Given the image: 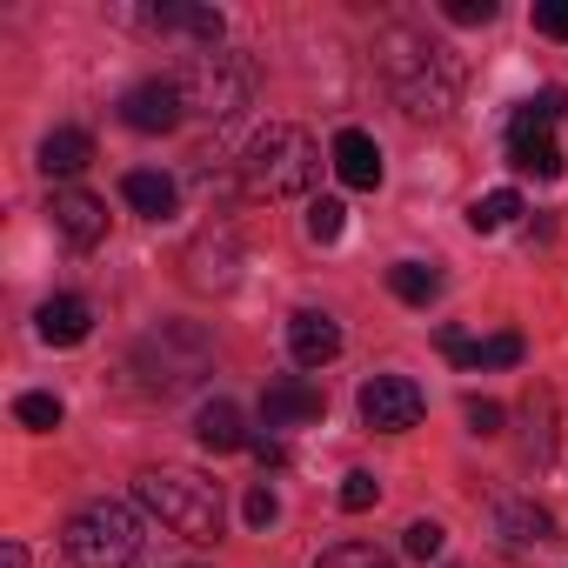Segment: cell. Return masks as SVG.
<instances>
[{
    "label": "cell",
    "mask_w": 568,
    "mask_h": 568,
    "mask_svg": "<svg viewBox=\"0 0 568 568\" xmlns=\"http://www.w3.org/2000/svg\"><path fill=\"white\" fill-rule=\"evenodd\" d=\"M207 368H214V342H207L194 322H161V328L141 335V348H134V375H141L154 395L194 388Z\"/></svg>",
    "instance_id": "5b68a950"
},
{
    "label": "cell",
    "mask_w": 568,
    "mask_h": 568,
    "mask_svg": "<svg viewBox=\"0 0 568 568\" xmlns=\"http://www.w3.org/2000/svg\"><path fill=\"white\" fill-rule=\"evenodd\" d=\"M288 355H295L302 368H328V362L342 355V322L322 315V308H302V315L288 322Z\"/></svg>",
    "instance_id": "5bb4252c"
},
{
    "label": "cell",
    "mask_w": 568,
    "mask_h": 568,
    "mask_svg": "<svg viewBox=\"0 0 568 568\" xmlns=\"http://www.w3.org/2000/svg\"><path fill=\"white\" fill-rule=\"evenodd\" d=\"M342 227H348V207H342L335 194H322V201H308V241H315V247H328V241H342Z\"/></svg>",
    "instance_id": "603a6c76"
},
{
    "label": "cell",
    "mask_w": 568,
    "mask_h": 568,
    "mask_svg": "<svg viewBox=\"0 0 568 568\" xmlns=\"http://www.w3.org/2000/svg\"><path fill=\"white\" fill-rule=\"evenodd\" d=\"M548 415H555V402H548V395H528V428H535V435H528V455H535V462H548Z\"/></svg>",
    "instance_id": "f1b7e54d"
},
{
    "label": "cell",
    "mask_w": 568,
    "mask_h": 568,
    "mask_svg": "<svg viewBox=\"0 0 568 568\" xmlns=\"http://www.w3.org/2000/svg\"><path fill=\"white\" fill-rule=\"evenodd\" d=\"M328 161H335V174H342L348 187H382V148H375V134L342 128L335 148H328Z\"/></svg>",
    "instance_id": "e0dca14e"
},
{
    "label": "cell",
    "mask_w": 568,
    "mask_h": 568,
    "mask_svg": "<svg viewBox=\"0 0 568 568\" xmlns=\"http://www.w3.org/2000/svg\"><path fill=\"white\" fill-rule=\"evenodd\" d=\"M254 462L261 468H288V448H281V442H254Z\"/></svg>",
    "instance_id": "e575fe53"
},
{
    "label": "cell",
    "mask_w": 568,
    "mask_h": 568,
    "mask_svg": "<svg viewBox=\"0 0 568 568\" xmlns=\"http://www.w3.org/2000/svg\"><path fill=\"white\" fill-rule=\"evenodd\" d=\"M322 408H328V395L315 388V382H267V395H261V422L267 428H295V422H322Z\"/></svg>",
    "instance_id": "4fadbf2b"
},
{
    "label": "cell",
    "mask_w": 568,
    "mask_h": 568,
    "mask_svg": "<svg viewBox=\"0 0 568 568\" xmlns=\"http://www.w3.org/2000/svg\"><path fill=\"white\" fill-rule=\"evenodd\" d=\"M375 54H382V74H388V88H395V101H402L408 121H448L455 114L462 74H455L448 48H435L415 28H388Z\"/></svg>",
    "instance_id": "6da1fadb"
},
{
    "label": "cell",
    "mask_w": 568,
    "mask_h": 568,
    "mask_svg": "<svg viewBox=\"0 0 568 568\" xmlns=\"http://www.w3.org/2000/svg\"><path fill=\"white\" fill-rule=\"evenodd\" d=\"M442 541H448V535H442V521H408V528H402V548H408L415 561H435V555H442Z\"/></svg>",
    "instance_id": "4316f807"
},
{
    "label": "cell",
    "mask_w": 568,
    "mask_h": 568,
    "mask_svg": "<svg viewBox=\"0 0 568 568\" xmlns=\"http://www.w3.org/2000/svg\"><path fill=\"white\" fill-rule=\"evenodd\" d=\"M515 362H521V335H515V328L475 342V368H515Z\"/></svg>",
    "instance_id": "d4e9b609"
},
{
    "label": "cell",
    "mask_w": 568,
    "mask_h": 568,
    "mask_svg": "<svg viewBox=\"0 0 568 568\" xmlns=\"http://www.w3.org/2000/svg\"><path fill=\"white\" fill-rule=\"evenodd\" d=\"M388 288H395V302L428 308V302L442 295V274H435L428 261H395V267H388Z\"/></svg>",
    "instance_id": "44dd1931"
},
{
    "label": "cell",
    "mask_w": 568,
    "mask_h": 568,
    "mask_svg": "<svg viewBox=\"0 0 568 568\" xmlns=\"http://www.w3.org/2000/svg\"><path fill=\"white\" fill-rule=\"evenodd\" d=\"M8 568H28V548L21 541H8Z\"/></svg>",
    "instance_id": "d590c367"
},
{
    "label": "cell",
    "mask_w": 568,
    "mask_h": 568,
    "mask_svg": "<svg viewBox=\"0 0 568 568\" xmlns=\"http://www.w3.org/2000/svg\"><path fill=\"white\" fill-rule=\"evenodd\" d=\"M515 214H521V194H515V187H495V194H481V201L468 207V227H475V234H495V227H508Z\"/></svg>",
    "instance_id": "7402d4cb"
},
{
    "label": "cell",
    "mask_w": 568,
    "mask_h": 568,
    "mask_svg": "<svg viewBox=\"0 0 568 568\" xmlns=\"http://www.w3.org/2000/svg\"><path fill=\"white\" fill-rule=\"evenodd\" d=\"M88 161H94V141H88V128H54V134L41 141V168H48L54 181H74Z\"/></svg>",
    "instance_id": "d6986e66"
},
{
    "label": "cell",
    "mask_w": 568,
    "mask_h": 568,
    "mask_svg": "<svg viewBox=\"0 0 568 568\" xmlns=\"http://www.w3.org/2000/svg\"><path fill=\"white\" fill-rule=\"evenodd\" d=\"M315 568H395V555H382L375 541H335Z\"/></svg>",
    "instance_id": "cb8c5ba5"
},
{
    "label": "cell",
    "mask_w": 568,
    "mask_h": 568,
    "mask_svg": "<svg viewBox=\"0 0 568 568\" xmlns=\"http://www.w3.org/2000/svg\"><path fill=\"white\" fill-rule=\"evenodd\" d=\"M181 267H187V288H201V295L234 288V274H241V241H234V227H207L201 241H187Z\"/></svg>",
    "instance_id": "9c48e42d"
},
{
    "label": "cell",
    "mask_w": 568,
    "mask_h": 568,
    "mask_svg": "<svg viewBox=\"0 0 568 568\" xmlns=\"http://www.w3.org/2000/svg\"><path fill=\"white\" fill-rule=\"evenodd\" d=\"M34 328H41L48 348H81V342L94 335V308H88L81 295H54V302H41Z\"/></svg>",
    "instance_id": "9a60e30c"
},
{
    "label": "cell",
    "mask_w": 568,
    "mask_h": 568,
    "mask_svg": "<svg viewBox=\"0 0 568 568\" xmlns=\"http://www.w3.org/2000/svg\"><path fill=\"white\" fill-rule=\"evenodd\" d=\"M148 28H154V34H187V41H201V48H221V14H214V8H154Z\"/></svg>",
    "instance_id": "ffe728a7"
},
{
    "label": "cell",
    "mask_w": 568,
    "mask_h": 568,
    "mask_svg": "<svg viewBox=\"0 0 568 568\" xmlns=\"http://www.w3.org/2000/svg\"><path fill=\"white\" fill-rule=\"evenodd\" d=\"M181 114H187V101H181L174 81H141V88L121 94V121H128L134 134H174Z\"/></svg>",
    "instance_id": "30bf717a"
},
{
    "label": "cell",
    "mask_w": 568,
    "mask_h": 568,
    "mask_svg": "<svg viewBox=\"0 0 568 568\" xmlns=\"http://www.w3.org/2000/svg\"><path fill=\"white\" fill-rule=\"evenodd\" d=\"M442 355H448V362H462V368H475V342H468L462 328H442Z\"/></svg>",
    "instance_id": "836d02e7"
},
{
    "label": "cell",
    "mask_w": 568,
    "mask_h": 568,
    "mask_svg": "<svg viewBox=\"0 0 568 568\" xmlns=\"http://www.w3.org/2000/svg\"><path fill=\"white\" fill-rule=\"evenodd\" d=\"M194 442H201L207 455H234V448H254V435H247V422H241V408H234L227 395L201 402V415H194Z\"/></svg>",
    "instance_id": "2e32d148"
},
{
    "label": "cell",
    "mask_w": 568,
    "mask_h": 568,
    "mask_svg": "<svg viewBox=\"0 0 568 568\" xmlns=\"http://www.w3.org/2000/svg\"><path fill=\"white\" fill-rule=\"evenodd\" d=\"M61 548H68L74 568H134V555H141V521H134L128 501H88V508L68 521Z\"/></svg>",
    "instance_id": "8992f818"
},
{
    "label": "cell",
    "mask_w": 568,
    "mask_h": 568,
    "mask_svg": "<svg viewBox=\"0 0 568 568\" xmlns=\"http://www.w3.org/2000/svg\"><path fill=\"white\" fill-rule=\"evenodd\" d=\"M48 214H54V234L68 247H101L108 241V201H94L88 187H54Z\"/></svg>",
    "instance_id": "8fae6325"
},
{
    "label": "cell",
    "mask_w": 568,
    "mask_h": 568,
    "mask_svg": "<svg viewBox=\"0 0 568 568\" xmlns=\"http://www.w3.org/2000/svg\"><path fill=\"white\" fill-rule=\"evenodd\" d=\"M241 174H247V194L295 201V194L315 187V174H322V148H315V134L295 128V121H267V128L247 141Z\"/></svg>",
    "instance_id": "7a4b0ae2"
},
{
    "label": "cell",
    "mask_w": 568,
    "mask_h": 568,
    "mask_svg": "<svg viewBox=\"0 0 568 568\" xmlns=\"http://www.w3.org/2000/svg\"><path fill=\"white\" fill-rule=\"evenodd\" d=\"M442 14H448L455 28H488V21H495V0H442Z\"/></svg>",
    "instance_id": "4dcf8cb0"
},
{
    "label": "cell",
    "mask_w": 568,
    "mask_h": 568,
    "mask_svg": "<svg viewBox=\"0 0 568 568\" xmlns=\"http://www.w3.org/2000/svg\"><path fill=\"white\" fill-rule=\"evenodd\" d=\"M174 88H181L187 114H201V121H234V114L254 101L261 68H254L247 54H234V48H201V54L181 61Z\"/></svg>",
    "instance_id": "277c9868"
},
{
    "label": "cell",
    "mask_w": 568,
    "mask_h": 568,
    "mask_svg": "<svg viewBox=\"0 0 568 568\" xmlns=\"http://www.w3.org/2000/svg\"><path fill=\"white\" fill-rule=\"evenodd\" d=\"M121 201H128L134 214H148V221H168V214L181 207V187H174L161 168H128V174H121Z\"/></svg>",
    "instance_id": "ac0fdd59"
},
{
    "label": "cell",
    "mask_w": 568,
    "mask_h": 568,
    "mask_svg": "<svg viewBox=\"0 0 568 568\" xmlns=\"http://www.w3.org/2000/svg\"><path fill=\"white\" fill-rule=\"evenodd\" d=\"M375 501H382V481H375V475H362V468H355V475H348V481H342V508H348V515H368V508H375Z\"/></svg>",
    "instance_id": "83f0119b"
},
{
    "label": "cell",
    "mask_w": 568,
    "mask_h": 568,
    "mask_svg": "<svg viewBox=\"0 0 568 568\" xmlns=\"http://www.w3.org/2000/svg\"><path fill=\"white\" fill-rule=\"evenodd\" d=\"M241 515H247V528H274V521H281V501H274V488H267V481H261V488H247Z\"/></svg>",
    "instance_id": "f546056e"
},
{
    "label": "cell",
    "mask_w": 568,
    "mask_h": 568,
    "mask_svg": "<svg viewBox=\"0 0 568 568\" xmlns=\"http://www.w3.org/2000/svg\"><path fill=\"white\" fill-rule=\"evenodd\" d=\"M535 28L548 41H568V0H535Z\"/></svg>",
    "instance_id": "1f68e13d"
},
{
    "label": "cell",
    "mask_w": 568,
    "mask_h": 568,
    "mask_svg": "<svg viewBox=\"0 0 568 568\" xmlns=\"http://www.w3.org/2000/svg\"><path fill=\"white\" fill-rule=\"evenodd\" d=\"M495 535H501L508 548H555V541H561L555 515H548L541 501H528V495H508V501H495Z\"/></svg>",
    "instance_id": "7c38bea8"
},
{
    "label": "cell",
    "mask_w": 568,
    "mask_h": 568,
    "mask_svg": "<svg viewBox=\"0 0 568 568\" xmlns=\"http://www.w3.org/2000/svg\"><path fill=\"white\" fill-rule=\"evenodd\" d=\"M422 408H428V395H422L408 375H375V382L362 388V422H368L375 435H402V428H415Z\"/></svg>",
    "instance_id": "ba28073f"
},
{
    "label": "cell",
    "mask_w": 568,
    "mask_h": 568,
    "mask_svg": "<svg viewBox=\"0 0 568 568\" xmlns=\"http://www.w3.org/2000/svg\"><path fill=\"white\" fill-rule=\"evenodd\" d=\"M555 114L561 94H535L508 114V161L535 181H561V148H555Z\"/></svg>",
    "instance_id": "52a82bcc"
},
{
    "label": "cell",
    "mask_w": 568,
    "mask_h": 568,
    "mask_svg": "<svg viewBox=\"0 0 568 568\" xmlns=\"http://www.w3.org/2000/svg\"><path fill=\"white\" fill-rule=\"evenodd\" d=\"M134 501L161 528H174L181 541H214L221 535V481H201L187 468H148L134 481Z\"/></svg>",
    "instance_id": "3957f363"
},
{
    "label": "cell",
    "mask_w": 568,
    "mask_h": 568,
    "mask_svg": "<svg viewBox=\"0 0 568 568\" xmlns=\"http://www.w3.org/2000/svg\"><path fill=\"white\" fill-rule=\"evenodd\" d=\"M14 415H21V428H34V435L61 428V402H54V395H41V388H34V395H21V402H14Z\"/></svg>",
    "instance_id": "484cf974"
},
{
    "label": "cell",
    "mask_w": 568,
    "mask_h": 568,
    "mask_svg": "<svg viewBox=\"0 0 568 568\" xmlns=\"http://www.w3.org/2000/svg\"><path fill=\"white\" fill-rule=\"evenodd\" d=\"M462 415H468V428H475V435H495V428H501V402H481V395H475Z\"/></svg>",
    "instance_id": "d6a6232c"
}]
</instances>
